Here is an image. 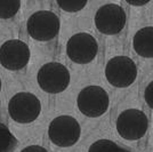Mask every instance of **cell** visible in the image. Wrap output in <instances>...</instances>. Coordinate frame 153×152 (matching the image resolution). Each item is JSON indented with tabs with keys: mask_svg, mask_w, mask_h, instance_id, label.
<instances>
[{
	"mask_svg": "<svg viewBox=\"0 0 153 152\" xmlns=\"http://www.w3.org/2000/svg\"><path fill=\"white\" fill-rule=\"evenodd\" d=\"M81 128L71 115H59L53 119L48 127V136L51 142L61 148L74 145L80 139Z\"/></svg>",
	"mask_w": 153,
	"mask_h": 152,
	"instance_id": "cell-1",
	"label": "cell"
},
{
	"mask_svg": "<svg viewBox=\"0 0 153 152\" xmlns=\"http://www.w3.org/2000/svg\"><path fill=\"white\" fill-rule=\"evenodd\" d=\"M37 80L44 92L48 94H58L68 88L70 83V72L63 64L51 62L40 68Z\"/></svg>",
	"mask_w": 153,
	"mask_h": 152,
	"instance_id": "cell-2",
	"label": "cell"
},
{
	"mask_svg": "<svg viewBox=\"0 0 153 152\" xmlns=\"http://www.w3.org/2000/svg\"><path fill=\"white\" fill-rule=\"evenodd\" d=\"M61 22L58 16L49 10H40L32 14L26 22L27 33L34 40L49 41L56 38Z\"/></svg>",
	"mask_w": 153,
	"mask_h": 152,
	"instance_id": "cell-3",
	"label": "cell"
},
{
	"mask_svg": "<svg viewBox=\"0 0 153 152\" xmlns=\"http://www.w3.org/2000/svg\"><path fill=\"white\" fill-rule=\"evenodd\" d=\"M41 112V103L31 93H17L8 103V113L10 118L19 124H29L34 121Z\"/></svg>",
	"mask_w": 153,
	"mask_h": 152,
	"instance_id": "cell-4",
	"label": "cell"
},
{
	"mask_svg": "<svg viewBox=\"0 0 153 152\" xmlns=\"http://www.w3.org/2000/svg\"><path fill=\"white\" fill-rule=\"evenodd\" d=\"M105 77L108 83L114 87H129L137 77L136 64L130 57L115 56L111 58L106 64Z\"/></svg>",
	"mask_w": 153,
	"mask_h": 152,
	"instance_id": "cell-5",
	"label": "cell"
},
{
	"mask_svg": "<svg viewBox=\"0 0 153 152\" xmlns=\"http://www.w3.org/2000/svg\"><path fill=\"white\" fill-rule=\"evenodd\" d=\"M76 103L80 112L86 117L97 118L108 111L110 100L104 88L100 86H88L80 92Z\"/></svg>",
	"mask_w": 153,
	"mask_h": 152,
	"instance_id": "cell-6",
	"label": "cell"
},
{
	"mask_svg": "<svg viewBox=\"0 0 153 152\" xmlns=\"http://www.w3.org/2000/svg\"><path fill=\"white\" fill-rule=\"evenodd\" d=\"M149 128L146 114L137 109H128L118 117L117 130L119 135L128 141L142 139Z\"/></svg>",
	"mask_w": 153,
	"mask_h": 152,
	"instance_id": "cell-7",
	"label": "cell"
},
{
	"mask_svg": "<svg viewBox=\"0 0 153 152\" xmlns=\"http://www.w3.org/2000/svg\"><path fill=\"white\" fill-rule=\"evenodd\" d=\"M98 44L89 34L80 32L72 36L66 44V54L72 62L76 64H87L97 55Z\"/></svg>",
	"mask_w": 153,
	"mask_h": 152,
	"instance_id": "cell-8",
	"label": "cell"
},
{
	"mask_svg": "<svg viewBox=\"0 0 153 152\" xmlns=\"http://www.w3.org/2000/svg\"><path fill=\"white\" fill-rule=\"evenodd\" d=\"M127 21L123 8L115 4L102 6L95 15V25L103 34H117L122 31Z\"/></svg>",
	"mask_w": 153,
	"mask_h": 152,
	"instance_id": "cell-9",
	"label": "cell"
},
{
	"mask_svg": "<svg viewBox=\"0 0 153 152\" xmlns=\"http://www.w3.org/2000/svg\"><path fill=\"white\" fill-rule=\"evenodd\" d=\"M30 60L29 46L19 39H12L0 47V64L7 70L19 71L25 68Z\"/></svg>",
	"mask_w": 153,
	"mask_h": 152,
	"instance_id": "cell-10",
	"label": "cell"
},
{
	"mask_svg": "<svg viewBox=\"0 0 153 152\" xmlns=\"http://www.w3.org/2000/svg\"><path fill=\"white\" fill-rule=\"evenodd\" d=\"M135 51L143 57H153V28L145 26L136 32L133 41Z\"/></svg>",
	"mask_w": 153,
	"mask_h": 152,
	"instance_id": "cell-11",
	"label": "cell"
},
{
	"mask_svg": "<svg viewBox=\"0 0 153 152\" xmlns=\"http://www.w3.org/2000/svg\"><path fill=\"white\" fill-rule=\"evenodd\" d=\"M17 146V139L8 127L0 122V152H13Z\"/></svg>",
	"mask_w": 153,
	"mask_h": 152,
	"instance_id": "cell-12",
	"label": "cell"
},
{
	"mask_svg": "<svg viewBox=\"0 0 153 152\" xmlns=\"http://www.w3.org/2000/svg\"><path fill=\"white\" fill-rule=\"evenodd\" d=\"M88 152H129L110 139H98L90 145Z\"/></svg>",
	"mask_w": 153,
	"mask_h": 152,
	"instance_id": "cell-13",
	"label": "cell"
},
{
	"mask_svg": "<svg viewBox=\"0 0 153 152\" xmlns=\"http://www.w3.org/2000/svg\"><path fill=\"white\" fill-rule=\"evenodd\" d=\"M19 0H0V19H12L19 12Z\"/></svg>",
	"mask_w": 153,
	"mask_h": 152,
	"instance_id": "cell-14",
	"label": "cell"
},
{
	"mask_svg": "<svg viewBox=\"0 0 153 152\" xmlns=\"http://www.w3.org/2000/svg\"><path fill=\"white\" fill-rule=\"evenodd\" d=\"M57 5L65 12H79L87 5V0L78 1V0H57Z\"/></svg>",
	"mask_w": 153,
	"mask_h": 152,
	"instance_id": "cell-15",
	"label": "cell"
},
{
	"mask_svg": "<svg viewBox=\"0 0 153 152\" xmlns=\"http://www.w3.org/2000/svg\"><path fill=\"white\" fill-rule=\"evenodd\" d=\"M152 86L153 83L152 81L150 83V85L146 87L145 89V100H146V103L150 105V108H152Z\"/></svg>",
	"mask_w": 153,
	"mask_h": 152,
	"instance_id": "cell-16",
	"label": "cell"
},
{
	"mask_svg": "<svg viewBox=\"0 0 153 152\" xmlns=\"http://www.w3.org/2000/svg\"><path fill=\"white\" fill-rule=\"evenodd\" d=\"M21 152H48L45 148L40 145H29L24 148Z\"/></svg>",
	"mask_w": 153,
	"mask_h": 152,
	"instance_id": "cell-17",
	"label": "cell"
},
{
	"mask_svg": "<svg viewBox=\"0 0 153 152\" xmlns=\"http://www.w3.org/2000/svg\"><path fill=\"white\" fill-rule=\"evenodd\" d=\"M150 0H144V1H134V0H127V2L129 5H133V6H143V5H146Z\"/></svg>",
	"mask_w": 153,
	"mask_h": 152,
	"instance_id": "cell-18",
	"label": "cell"
},
{
	"mask_svg": "<svg viewBox=\"0 0 153 152\" xmlns=\"http://www.w3.org/2000/svg\"><path fill=\"white\" fill-rule=\"evenodd\" d=\"M0 90H1V79H0Z\"/></svg>",
	"mask_w": 153,
	"mask_h": 152,
	"instance_id": "cell-19",
	"label": "cell"
}]
</instances>
